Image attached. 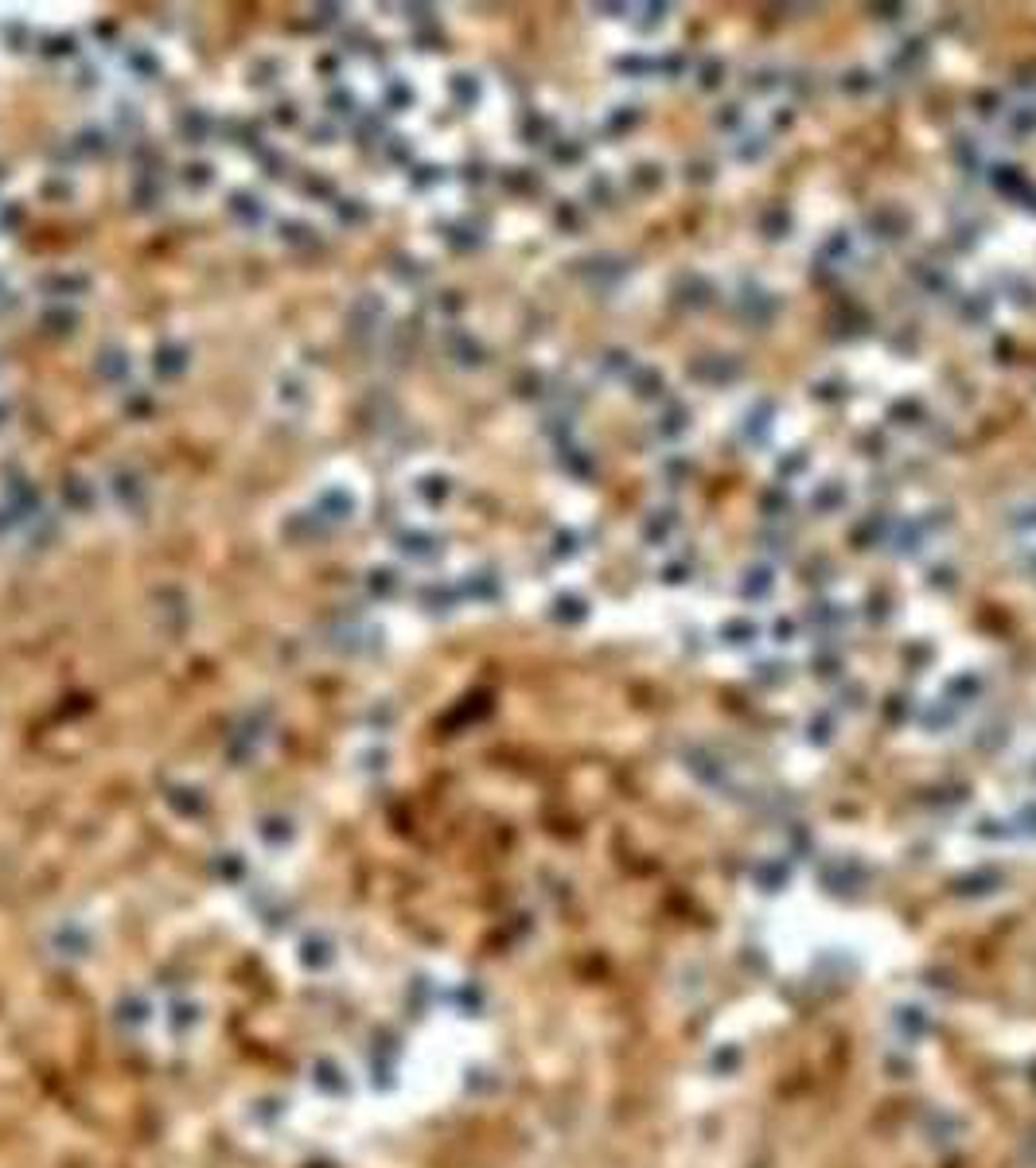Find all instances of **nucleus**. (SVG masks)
<instances>
[{
	"label": "nucleus",
	"instance_id": "1",
	"mask_svg": "<svg viewBox=\"0 0 1036 1168\" xmlns=\"http://www.w3.org/2000/svg\"><path fill=\"white\" fill-rule=\"evenodd\" d=\"M928 1029H931V1005H924L919 997H904V1001L892 1008V1032H897L904 1044L924 1040Z\"/></svg>",
	"mask_w": 1036,
	"mask_h": 1168
}]
</instances>
